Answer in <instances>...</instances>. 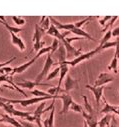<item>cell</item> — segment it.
<instances>
[{"instance_id":"6da1fadb","label":"cell","mask_w":119,"mask_h":127,"mask_svg":"<svg viewBox=\"0 0 119 127\" xmlns=\"http://www.w3.org/2000/svg\"><path fill=\"white\" fill-rule=\"evenodd\" d=\"M97 53H99L98 52V50L97 49H94V50H91V51H89V52H87V53H82L80 56H78L77 58H75V59H72L71 61H64V62H62V63H60V64H67L68 66H71V67H74V66H76L77 64H79L80 62H82V61H84V60H87V59H90L91 57H93L95 54H97ZM59 64V65H60Z\"/></svg>"},{"instance_id":"7a4b0ae2","label":"cell","mask_w":119,"mask_h":127,"mask_svg":"<svg viewBox=\"0 0 119 127\" xmlns=\"http://www.w3.org/2000/svg\"><path fill=\"white\" fill-rule=\"evenodd\" d=\"M53 65H55L54 59L52 58V55H50V54L48 53V55H47V57H46V60H45V63H44V66H43V69H42V71L36 76L35 81L41 82L43 79H45V77H47V75H48V72H49L50 68H51Z\"/></svg>"},{"instance_id":"3957f363","label":"cell","mask_w":119,"mask_h":127,"mask_svg":"<svg viewBox=\"0 0 119 127\" xmlns=\"http://www.w3.org/2000/svg\"><path fill=\"white\" fill-rule=\"evenodd\" d=\"M43 34H44V32L40 29L39 25L36 24L35 25V32H34V35H33V43H34L33 49L35 51H37V53L43 48L42 46L45 45V42L44 41H41V38H42V35Z\"/></svg>"},{"instance_id":"277c9868","label":"cell","mask_w":119,"mask_h":127,"mask_svg":"<svg viewBox=\"0 0 119 127\" xmlns=\"http://www.w3.org/2000/svg\"><path fill=\"white\" fill-rule=\"evenodd\" d=\"M61 43L64 45L65 49H66V55H67V59H70V58H77L78 56H80L82 53H81V49H76L74 48L72 45H71V42H69L67 40V38H64L61 40Z\"/></svg>"},{"instance_id":"5b68a950","label":"cell","mask_w":119,"mask_h":127,"mask_svg":"<svg viewBox=\"0 0 119 127\" xmlns=\"http://www.w3.org/2000/svg\"><path fill=\"white\" fill-rule=\"evenodd\" d=\"M9 115H14V116H17V117H20V118H27L29 115H31V112H26V111H20V110H17L14 108L13 104H10V103H4L3 107H2Z\"/></svg>"},{"instance_id":"8992f818","label":"cell","mask_w":119,"mask_h":127,"mask_svg":"<svg viewBox=\"0 0 119 127\" xmlns=\"http://www.w3.org/2000/svg\"><path fill=\"white\" fill-rule=\"evenodd\" d=\"M87 89H89L90 91H92V93L94 94V97H95V102H96V106L97 108L100 105V100L103 97V90H104V86H92V85H89L86 84L85 85Z\"/></svg>"},{"instance_id":"52a82bcc","label":"cell","mask_w":119,"mask_h":127,"mask_svg":"<svg viewBox=\"0 0 119 127\" xmlns=\"http://www.w3.org/2000/svg\"><path fill=\"white\" fill-rule=\"evenodd\" d=\"M60 96L62 99V110L60 111V114H66L74 101H73V98L71 97V95L68 93H63Z\"/></svg>"},{"instance_id":"ba28073f","label":"cell","mask_w":119,"mask_h":127,"mask_svg":"<svg viewBox=\"0 0 119 127\" xmlns=\"http://www.w3.org/2000/svg\"><path fill=\"white\" fill-rule=\"evenodd\" d=\"M46 34L47 35H49V36H52V37H54L55 39H59V40H62V39H64V38H66V36L69 34V31H65L64 33H60L59 32V30L53 25V24H51L50 25V27H49V29H48V31L46 32Z\"/></svg>"},{"instance_id":"9c48e42d","label":"cell","mask_w":119,"mask_h":127,"mask_svg":"<svg viewBox=\"0 0 119 127\" xmlns=\"http://www.w3.org/2000/svg\"><path fill=\"white\" fill-rule=\"evenodd\" d=\"M16 85L19 87H23V88H27V89H32L36 86H52L48 83H42V82H37V81H30V80H23L20 82H17Z\"/></svg>"},{"instance_id":"30bf717a","label":"cell","mask_w":119,"mask_h":127,"mask_svg":"<svg viewBox=\"0 0 119 127\" xmlns=\"http://www.w3.org/2000/svg\"><path fill=\"white\" fill-rule=\"evenodd\" d=\"M113 80H114L113 76H111L110 74H108L106 72H102L97 77V79L94 83V86H104L105 84H107L109 82H112Z\"/></svg>"},{"instance_id":"8fae6325","label":"cell","mask_w":119,"mask_h":127,"mask_svg":"<svg viewBox=\"0 0 119 127\" xmlns=\"http://www.w3.org/2000/svg\"><path fill=\"white\" fill-rule=\"evenodd\" d=\"M45 108H46V102H41V103L37 106L36 110H35L34 113H33L34 121L37 123V125H38L39 127H42V126H41V117H42V115L45 113V112H44Z\"/></svg>"},{"instance_id":"7c38bea8","label":"cell","mask_w":119,"mask_h":127,"mask_svg":"<svg viewBox=\"0 0 119 127\" xmlns=\"http://www.w3.org/2000/svg\"><path fill=\"white\" fill-rule=\"evenodd\" d=\"M49 18H50L51 23H52L58 30H65V31H69V32H71V30H72L73 28H75L74 23H65V24H63V23H61V22L57 21L54 17H49Z\"/></svg>"},{"instance_id":"4fadbf2b","label":"cell","mask_w":119,"mask_h":127,"mask_svg":"<svg viewBox=\"0 0 119 127\" xmlns=\"http://www.w3.org/2000/svg\"><path fill=\"white\" fill-rule=\"evenodd\" d=\"M37 58H39L37 55H35L31 60H29L28 62H26V63H24V64H22V65H20V66H17V67H15L14 69H13V71H12V73L10 74L11 76H13L14 74H16V73H22V72H24V71H26L29 67H30L33 63L37 60Z\"/></svg>"},{"instance_id":"5bb4252c","label":"cell","mask_w":119,"mask_h":127,"mask_svg":"<svg viewBox=\"0 0 119 127\" xmlns=\"http://www.w3.org/2000/svg\"><path fill=\"white\" fill-rule=\"evenodd\" d=\"M54 54H55V59L57 60V62H55V63H58V64H60V63L66 61V59H67L66 49H65V47L62 43L59 44V47H58L57 51Z\"/></svg>"},{"instance_id":"9a60e30c","label":"cell","mask_w":119,"mask_h":127,"mask_svg":"<svg viewBox=\"0 0 119 127\" xmlns=\"http://www.w3.org/2000/svg\"><path fill=\"white\" fill-rule=\"evenodd\" d=\"M78 88V81L76 79H73L71 75H68L64 82V93H68L72 89Z\"/></svg>"},{"instance_id":"2e32d148","label":"cell","mask_w":119,"mask_h":127,"mask_svg":"<svg viewBox=\"0 0 119 127\" xmlns=\"http://www.w3.org/2000/svg\"><path fill=\"white\" fill-rule=\"evenodd\" d=\"M81 114H82L83 118L85 119V122L87 123L88 127H97L98 126V120H97V117L95 115L88 114L85 110H83Z\"/></svg>"},{"instance_id":"e0dca14e","label":"cell","mask_w":119,"mask_h":127,"mask_svg":"<svg viewBox=\"0 0 119 127\" xmlns=\"http://www.w3.org/2000/svg\"><path fill=\"white\" fill-rule=\"evenodd\" d=\"M1 119H0V122H3V123H7V124H10L14 127H22L20 122L18 120H16L15 118H13L11 115L9 114H2L1 115Z\"/></svg>"},{"instance_id":"ac0fdd59","label":"cell","mask_w":119,"mask_h":127,"mask_svg":"<svg viewBox=\"0 0 119 127\" xmlns=\"http://www.w3.org/2000/svg\"><path fill=\"white\" fill-rule=\"evenodd\" d=\"M71 32L73 33V34H75L77 37H84V38H86V39H89V40H91V41H93V42H95L96 40L89 34V33H87L85 30H83L82 28H73L72 30H71Z\"/></svg>"},{"instance_id":"d6986e66","label":"cell","mask_w":119,"mask_h":127,"mask_svg":"<svg viewBox=\"0 0 119 127\" xmlns=\"http://www.w3.org/2000/svg\"><path fill=\"white\" fill-rule=\"evenodd\" d=\"M10 35H11L12 43H13L15 46H17V47L19 48V50H20V51H24V50H25V48H26V46H25V44H24L23 40H22L20 37H18V36H17L15 33H13V32H10Z\"/></svg>"},{"instance_id":"ffe728a7","label":"cell","mask_w":119,"mask_h":127,"mask_svg":"<svg viewBox=\"0 0 119 127\" xmlns=\"http://www.w3.org/2000/svg\"><path fill=\"white\" fill-rule=\"evenodd\" d=\"M68 65L67 64H60V77H59V81H58V84H57V88L58 89H61V84H62V81H63V78L65 77V75L67 74L68 72Z\"/></svg>"},{"instance_id":"44dd1931","label":"cell","mask_w":119,"mask_h":127,"mask_svg":"<svg viewBox=\"0 0 119 127\" xmlns=\"http://www.w3.org/2000/svg\"><path fill=\"white\" fill-rule=\"evenodd\" d=\"M103 100H104V104L105 106L102 108V110L100 111L102 114H110V113H115L116 112V109H117V106H114V105H110L107 100L105 99V97H102Z\"/></svg>"},{"instance_id":"7402d4cb","label":"cell","mask_w":119,"mask_h":127,"mask_svg":"<svg viewBox=\"0 0 119 127\" xmlns=\"http://www.w3.org/2000/svg\"><path fill=\"white\" fill-rule=\"evenodd\" d=\"M38 25H39L40 29L43 31L44 33L47 32L48 29H49V27H50V18L47 17V16H43V17H41V21L39 22Z\"/></svg>"},{"instance_id":"603a6c76","label":"cell","mask_w":119,"mask_h":127,"mask_svg":"<svg viewBox=\"0 0 119 127\" xmlns=\"http://www.w3.org/2000/svg\"><path fill=\"white\" fill-rule=\"evenodd\" d=\"M54 112H55V108L53 107L50 110L49 116L43 121V126L44 127H54Z\"/></svg>"},{"instance_id":"cb8c5ba5","label":"cell","mask_w":119,"mask_h":127,"mask_svg":"<svg viewBox=\"0 0 119 127\" xmlns=\"http://www.w3.org/2000/svg\"><path fill=\"white\" fill-rule=\"evenodd\" d=\"M0 23L1 24H3L8 30H9V32H13V33H15V34H17V33H19V32H21V28H18V27H13V26H10L9 24H7L6 23V21H5V18L3 17V16H0Z\"/></svg>"},{"instance_id":"d4e9b609","label":"cell","mask_w":119,"mask_h":127,"mask_svg":"<svg viewBox=\"0 0 119 127\" xmlns=\"http://www.w3.org/2000/svg\"><path fill=\"white\" fill-rule=\"evenodd\" d=\"M118 58H117V56L114 54V56H113V59L111 60V62H110V64L107 66V69L108 70H113L115 73H118Z\"/></svg>"},{"instance_id":"484cf974","label":"cell","mask_w":119,"mask_h":127,"mask_svg":"<svg viewBox=\"0 0 119 127\" xmlns=\"http://www.w3.org/2000/svg\"><path fill=\"white\" fill-rule=\"evenodd\" d=\"M82 98L84 100V110L90 115H94V110H93V107L90 105V103L88 102L87 100V97L85 96V95H82Z\"/></svg>"},{"instance_id":"4316f807","label":"cell","mask_w":119,"mask_h":127,"mask_svg":"<svg viewBox=\"0 0 119 127\" xmlns=\"http://www.w3.org/2000/svg\"><path fill=\"white\" fill-rule=\"evenodd\" d=\"M111 118H112V115H111V114H106V115L98 122V126H99V127H106L107 125L110 124Z\"/></svg>"},{"instance_id":"83f0119b","label":"cell","mask_w":119,"mask_h":127,"mask_svg":"<svg viewBox=\"0 0 119 127\" xmlns=\"http://www.w3.org/2000/svg\"><path fill=\"white\" fill-rule=\"evenodd\" d=\"M31 94H33L35 97H49V96H53V95H50L48 94L47 92H44V91H40L38 89H34L31 91Z\"/></svg>"},{"instance_id":"f1b7e54d","label":"cell","mask_w":119,"mask_h":127,"mask_svg":"<svg viewBox=\"0 0 119 127\" xmlns=\"http://www.w3.org/2000/svg\"><path fill=\"white\" fill-rule=\"evenodd\" d=\"M111 30H108L107 32L105 33V35H104V37L102 38V40H101V42H100V44H99V46L101 47V46H103L104 44H106L107 42H109V40H110V38H111Z\"/></svg>"},{"instance_id":"f546056e","label":"cell","mask_w":119,"mask_h":127,"mask_svg":"<svg viewBox=\"0 0 119 127\" xmlns=\"http://www.w3.org/2000/svg\"><path fill=\"white\" fill-rule=\"evenodd\" d=\"M58 74H60V66L59 67H57V68H55L51 73H49L48 75H47V77H46V79L47 80H51V79H53V78H55Z\"/></svg>"},{"instance_id":"4dcf8cb0","label":"cell","mask_w":119,"mask_h":127,"mask_svg":"<svg viewBox=\"0 0 119 127\" xmlns=\"http://www.w3.org/2000/svg\"><path fill=\"white\" fill-rule=\"evenodd\" d=\"M59 41L57 40V39H54L53 40V42H52V44H51V51H50V55H53L56 51H57V49H58V47H59Z\"/></svg>"},{"instance_id":"1f68e13d","label":"cell","mask_w":119,"mask_h":127,"mask_svg":"<svg viewBox=\"0 0 119 127\" xmlns=\"http://www.w3.org/2000/svg\"><path fill=\"white\" fill-rule=\"evenodd\" d=\"M70 108H71V110H72V111H74V112H77V113H82V111L84 110V109H83V107H82L81 105L77 104L76 102H73Z\"/></svg>"},{"instance_id":"d6a6232c","label":"cell","mask_w":119,"mask_h":127,"mask_svg":"<svg viewBox=\"0 0 119 127\" xmlns=\"http://www.w3.org/2000/svg\"><path fill=\"white\" fill-rule=\"evenodd\" d=\"M91 19H93V17H92V16L86 17V18H84L83 20H80V21H78V22H75V23H74V25H75V27H76V28H81V26H82L83 24H85L86 22H88L89 20H91Z\"/></svg>"},{"instance_id":"836d02e7","label":"cell","mask_w":119,"mask_h":127,"mask_svg":"<svg viewBox=\"0 0 119 127\" xmlns=\"http://www.w3.org/2000/svg\"><path fill=\"white\" fill-rule=\"evenodd\" d=\"M12 20L17 25H24V23H25V19L20 16H12Z\"/></svg>"},{"instance_id":"e575fe53","label":"cell","mask_w":119,"mask_h":127,"mask_svg":"<svg viewBox=\"0 0 119 127\" xmlns=\"http://www.w3.org/2000/svg\"><path fill=\"white\" fill-rule=\"evenodd\" d=\"M117 19H118V16H112L111 20H110V21L108 22V24H107V25H106V26H105V27L103 28V30H102V32H105V31H106V29H107V28L111 27V26L113 25V23H114V22H115V21H116Z\"/></svg>"},{"instance_id":"d590c367","label":"cell","mask_w":119,"mask_h":127,"mask_svg":"<svg viewBox=\"0 0 119 127\" xmlns=\"http://www.w3.org/2000/svg\"><path fill=\"white\" fill-rule=\"evenodd\" d=\"M111 16H104L103 18H99V24L101 25V26H106V22L107 21H110L111 20Z\"/></svg>"},{"instance_id":"8d00e7d4","label":"cell","mask_w":119,"mask_h":127,"mask_svg":"<svg viewBox=\"0 0 119 127\" xmlns=\"http://www.w3.org/2000/svg\"><path fill=\"white\" fill-rule=\"evenodd\" d=\"M19 122H20V124H21V126H22V127H34V125H33V123H32V122L24 121V120H20Z\"/></svg>"},{"instance_id":"74e56055","label":"cell","mask_w":119,"mask_h":127,"mask_svg":"<svg viewBox=\"0 0 119 127\" xmlns=\"http://www.w3.org/2000/svg\"><path fill=\"white\" fill-rule=\"evenodd\" d=\"M111 35L113 36V37H119V26H117V27H115L112 31H111Z\"/></svg>"},{"instance_id":"f35d334b","label":"cell","mask_w":119,"mask_h":127,"mask_svg":"<svg viewBox=\"0 0 119 127\" xmlns=\"http://www.w3.org/2000/svg\"><path fill=\"white\" fill-rule=\"evenodd\" d=\"M16 59V57H12L11 59H9V60H7L6 62H3V63H0V69L1 68H3V67H5L7 64H9V63H11L12 61H14Z\"/></svg>"},{"instance_id":"ab89813d","label":"cell","mask_w":119,"mask_h":127,"mask_svg":"<svg viewBox=\"0 0 119 127\" xmlns=\"http://www.w3.org/2000/svg\"><path fill=\"white\" fill-rule=\"evenodd\" d=\"M117 58H119V38H116V46H115V53H114Z\"/></svg>"},{"instance_id":"60d3db41","label":"cell","mask_w":119,"mask_h":127,"mask_svg":"<svg viewBox=\"0 0 119 127\" xmlns=\"http://www.w3.org/2000/svg\"><path fill=\"white\" fill-rule=\"evenodd\" d=\"M110 127H117V122H116V119L114 116H112L111 118V124H109Z\"/></svg>"},{"instance_id":"b9f144b4","label":"cell","mask_w":119,"mask_h":127,"mask_svg":"<svg viewBox=\"0 0 119 127\" xmlns=\"http://www.w3.org/2000/svg\"><path fill=\"white\" fill-rule=\"evenodd\" d=\"M115 114L119 115V106H117V109H116V112H115Z\"/></svg>"},{"instance_id":"7bdbcfd3","label":"cell","mask_w":119,"mask_h":127,"mask_svg":"<svg viewBox=\"0 0 119 127\" xmlns=\"http://www.w3.org/2000/svg\"><path fill=\"white\" fill-rule=\"evenodd\" d=\"M83 127H88V125H87V123L84 121V124H83Z\"/></svg>"},{"instance_id":"ee69618b","label":"cell","mask_w":119,"mask_h":127,"mask_svg":"<svg viewBox=\"0 0 119 127\" xmlns=\"http://www.w3.org/2000/svg\"><path fill=\"white\" fill-rule=\"evenodd\" d=\"M0 86H1V85H0ZM0 91H2V88L1 87H0Z\"/></svg>"}]
</instances>
